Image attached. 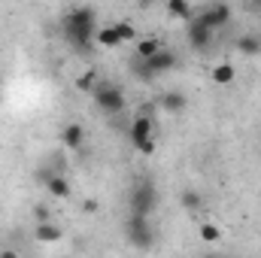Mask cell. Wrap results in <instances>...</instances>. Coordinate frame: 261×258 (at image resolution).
Returning a JSON list of instances; mask_svg holds the SVG:
<instances>
[{
  "label": "cell",
  "mask_w": 261,
  "mask_h": 258,
  "mask_svg": "<svg viewBox=\"0 0 261 258\" xmlns=\"http://www.w3.org/2000/svg\"><path fill=\"white\" fill-rule=\"evenodd\" d=\"M61 31H64V37L76 46V49H88V43H91L94 34H97V15H94V9H91V6H76V9H70L64 15V21H61Z\"/></svg>",
  "instance_id": "6da1fadb"
},
{
  "label": "cell",
  "mask_w": 261,
  "mask_h": 258,
  "mask_svg": "<svg viewBox=\"0 0 261 258\" xmlns=\"http://www.w3.org/2000/svg\"><path fill=\"white\" fill-rule=\"evenodd\" d=\"M130 143H134V149L137 152H143V155H152L155 152V119L149 116V107L130 122Z\"/></svg>",
  "instance_id": "7a4b0ae2"
},
{
  "label": "cell",
  "mask_w": 261,
  "mask_h": 258,
  "mask_svg": "<svg viewBox=\"0 0 261 258\" xmlns=\"http://www.w3.org/2000/svg\"><path fill=\"white\" fill-rule=\"evenodd\" d=\"M91 97H94V107L100 113H107V116H119L125 110V91L119 85H113V82H97Z\"/></svg>",
  "instance_id": "3957f363"
},
{
  "label": "cell",
  "mask_w": 261,
  "mask_h": 258,
  "mask_svg": "<svg viewBox=\"0 0 261 258\" xmlns=\"http://www.w3.org/2000/svg\"><path fill=\"white\" fill-rule=\"evenodd\" d=\"M128 207L130 216H149L155 207H158V192L152 183H137L128 194Z\"/></svg>",
  "instance_id": "277c9868"
},
{
  "label": "cell",
  "mask_w": 261,
  "mask_h": 258,
  "mask_svg": "<svg viewBox=\"0 0 261 258\" xmlns=\"http://www.w3.org/2000/svg\"><path fill=\"white\" fill-rule=\"evenodd\" d=\"M125 237H128L130 246H137V249H149L155 243V231H152L146 216H128L125 219Z\"/></svg>",
  "instance_id": "5b68a950"
},
{
  "label": "cell",
  "mask_w": 261,
  "mask_h": 258,
  "mask_svg": "<svg viewBox=\"0 0 261 258\" xmlns=\"http://www.w3.org/2000/svg\"><path fill=\"white\" fill-rule=\"evenodd\" d=\"M195 21L203 24V28H210V31H216V28H222V24L231 21V6L228 3H210V6H203L195 15Z\"/></svg>",
  "instance_id": "8992f818"
},
{
  "label": "cell",
  "mask_w": 261,
  "mask_h": 258,
  "mask_svg": "<svg viewBox=\"0 0 261 258\" xmlns=\"http://www.w3.org/2000/svg\"><path fill=\"white\" fill-rule=\"evenodd\" d=\"M143 64L149 70V76H158V73H167V70L176 67V55H173L170 49H161L155 58H149V61H143Z\"/></svg>",
  "instance_id": "52a82bcc"
},
{
  "label": "cell",
  "mask_w": 261,
  "mask_h": 258,
  "mask_svg": "<svg viewBox=\"0 0 261 258\" xmlns=\"http://www.w3.org/2000/svg\"><path fill=\"white\" fill-rule=\"evenodd\" d=\"M210 40H213V31L203 28V24H197L195 18H192V21H189V43H192L195 49H206Z\"/></svg>",
  "instance_id": "ba28073f"
},
{
  "label": "cell",
  "mask_w": 261,
  "mask_h": 258,
  "mask_svg": "<svg viewBox=\"0 0 261 258\" xmlns=\"http://www.w3.org/2000/svg\"><path fill=\"white\" fill-rule=\"evenodd\" d=\"M61 237H64V231H61L58 225H52V222L34 225V240H37V243H58Z\"/></svg>",
  "instance_id": "9c48e42d"
},
{
  "label": "cell",
  "mask_w": 261,
  "mask_h": 258,
  "mask_svg": "<svg viewBox=\"0 0 261 258\" xmlns=\"http://www.w3.org/2000/svg\"><path fill=\"white\" fill-rule=\"evenodd\" d=\"M82 140H85V131H82L79 122L64 125V131H61V143H64L67 149H82Z\"/></svg>",
  "instance_id": "30bf717a"
},
{
  "label": "cell",
  "mask_w": 261,
  "mask_h": 258,
  "mask_svg": "<svg viewBox=\"0 0 261 258\" xmlns=\"http://www.w3.org/2000/svg\"><path fill=\"white\" fill-rule=\"evenodd\" d=\"M158 107L167 110V113H182L186 110V94L182 91H164L158 97Z\"/></svg>",
  "instance_id": "8fae6325"
},
{
  "label": "cell",
  "mask_w": 261,
  "mask_h": 258,
  "mask_svg": "<svg viewBox=\"0 0 261 258\" xmlns=\"http://www.w3.org/2000/svg\"><path fill=\"white\" fill-rule=\"evenodd\" d=\"M161 49H164V43H161L158 37H146V40L137 43V58H140V61H149V58H155Z\"/></svg>",
  "instance_id": "7c38bea8"
},
{
  "label": "cell",
  "mask_w": 261,
  "mask_h": 258,
  "mask_svg": "<svg viewBox=\"0 0 261 258\" xmlns=\"http://www.w3.org/2000/svg\"><path fill=\"white\" fill-rule=\"evenodd\" d=\"M94 40H97L103 49H119V46H122V40H119V34H116V28H113V24H103V28H97Z\"/></svg>",
  "instance_id": "4fadbf2b"
},
{
  "label": "cell",
  "mask_w": 261,
  "mask_h": 258,
  "mask_svg": "<svg viewBox=\"0 0 261 258\" xmlns=\"http://www.w3.org/2000/svg\"><path fill=\"white\" fill-rule=\"evenodd\" d=\"M237 52H243V55H258L261 52V37H255V34H243V37L237 40Z\"/></svg>",
  "instance_id": "5bb4252c"
},
{
  "label": "cell",
  "mask_w": 261,
  "mask_h": 258,
  "mask_svg": "<svg viewBox=\"0 0 261 258\" xmlns=\"http://www.w3.org/2000/svg\"><path fill=\"white\" fill-rule=\"evenodd\" d=\"M167 12H170L173 18H186V21H192V18H195V12H192L189 0H170V3H167Z\"/></svg>",
  "instance_id": "9a60e30c"
},
{
  "label": "cell",
  "mask_w": 261,
  "mask_h": 258,
  "mask_svg": "<svg viewBox=\"0 0 261 258\" xmlns=\"http://www.w3.org/2000/svg\"><path fill=\"white\" fill-rule=\"evenodd\" d=\"M46 189H49V194H55V197H70V183H67L64 176H49L46 179Z\"/></svg>",
  "instance_id": "2e32d148"
},
{
  "label": "cell",
  "mask_w": 261,
  "mask_h": 258,
  "mask_svg": "<svg viewBox=\"0 0 261 258\" xmlns=\"http://www.w3.org/2000/svg\"><path fill=\"white\" fill-rule=\"evenodd\" d=\"M179 203H182L186 210H192V213H195V210H200V207H203V194L195 192V189H189V192L179 194Z\"/></svg>",
  "instance_id": "e0dca14e"
},
{
  "label": "cell",
  "mask_w": 261,
  "mask_h": 258,
  "mask_svg": "<svg viewBox=\"0 0 261 258\" xmlns=\"http://www.w3.org/2000/svg\"><path fill=\"white\" fill-rule=\"evenodd\" d=\"M213 82H219V85L234 82V67H231V64H219L216 70H213Z\"/></svg>",
  "instance_id": "ac0fdd59"
},
{
  "label": "cell",
  "mask_w": 261,
  "mask_h": 258,
  "mask_svg": "<svg viewBox=\"0 0 261 258\" xmlns=\"http://www.w3.org/2000/svg\"><path fill=\"white\" fill-rule=\"evenodd\" d=\"M113 28H116V34H119V40H122V43H130V40L137 37V31H134V24H130V21H116Z\"/></svg>",
  "instance_id": "d6986e66"
},
{
  "label": "cell",
  "mask_w": 261,
  "mask_h": 258,
  "mask_svg": "<svg viewBox=\"0 0 261 258\" xmlns=\"http://www.w3.org/2000/svg\"><path fill=\"white\" fill-rule=\"evenodd\" d=\"M219 237H222V231H219L216 225H210V222L200 225V240H203V243H216Z\"/></svg>",
  "instance_id": "ffe728a7"
},
{
  "label": "cell",
  "mask_w": 261,
  "mask_h": 258,
  "mask_svg": "<svg viewBox=\"0 0 261 258\" xmlns=\"http://www.w3.org/2000/svg\"><path fill=\"white\" fill-rule=\"evenodd\" d=\"M31 216H34V222H37V225H46V222L52 219V213H49V207H46V203H34Z\"/></svg>",
  "instance_id": "44dd1931"
},
{
  "label": "cell",
  "mask_w": 261,
  "mask_h": 258,
  "mask_svg": "<svg viewBox=\"0 0 261 258\" xmlns=\"http://www.w3.org/2000/svg\"><path fill=\"white\" fill-rule=\"evenodd\" d=\"M94 79H97V73H94V70H88L85 76H79V79H76V88H79V91H94Z\"/></svg>",
  "instance_id": "7402d4cb"
},
{
  "label": "cell",
  "mask_w": 261,
  "mask_h": 258,
  "mask_svg": "<svg viewBox=\"0 0 261 258\" xmlns=\"http://www.w3.org/2000/svg\"><path fill=\"white\" fill-rule=\"evenodd\" d=\"M0 258H18V252H15V249H3V252H0Z\"/></svg>",
  "instance_id": "603a6c76"
},
{
  "label": "cell",
  "mask_w": 261,
  "mask_h": 258,
  "mask_svg": "<svg viewBox=\"0 0 261 258\" xmlns=\"http://www.w3.org/2000/svg\"><path fill=\"white\" fill-rule=\"evenodd\" d=\"M203 258H228V255H222V252H206Z\"/></svg>",
  "instance_id": "cb8c5ba5"
}]
</instances>
